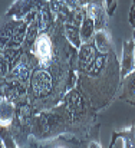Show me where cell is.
Wrapping results in <instances>:
<instances>
[{"label":"cell","mask_w":135,"mask_h":148,"mask_svg":"<svg viewBox=\"0 0 135 148\" xmlns=\"http://www.w3.org/2000/svg\"><path fill=\"white\" fill-rule=\"evenodd\" d=\"M4 141L7 143V144H4V147L6 148H16V145L13 144V141H12L10 138H7V140H4Z\"/></svg>","instance_id":"cell-9"},{"label":"cell","mask_w":135,"mask_h":148,"mask_svg":"<svg viewBox=\"0 0 135 148\" xmlns=\"http://www.w3.org/2000/svg\"><path fill=\"white\" fill-rule=\"evenodd\" d=\"M135 68V55H134V43L125 42L124 43V55H122V76L131 73Z\"/></svg>","instance_id":"cell-3"},{"label":"cell","mask_w":135,"mask_h":148,"mask_svg":"<svg viewBox=\"0 0 135 148\" xmlns=\"http://www.w3.org/2000/svg\"><path fill=\"white\" fill-rule=\"evenodd\" d=\"M86 148H102V145H101L98 141H90Z\"/></svg>","instance_id":"cell-8"},{"label":"cell","mask_w":135,"mask_h":148,"mask_svg":"<svg viewBox=\"0 0 135 148\" xmlns=\"http://www.w3.org/2000/svg\"><path fill=\"white\" fill-rule=\"evenodd\" d=\"M121 132L124 148H135V127H128Z\"/></svg>","instance_id":"cell-4"},{"label":"cell","mask_w":135,"mask_h":148,"mask_svg":"<svg viewBox=\"0 0 135 148\" xmlns=\"http://www.w3.org/2000/svg\"><path fill=\"white\" fill-rule=\"evenodd\" d=\"M50 148H66V147H63V145H53V147H50Z\"/></svg>","instance_id":"cell-10"},{"label":"cell","mask_w":135,"mask_h":148,"mask_svg":"<svg viewBox=\"0 0 135 148\" xmlns=\"http://www.w3.org/2000/svg\"><path fill=\"white\" fill-rule=\"evenodd\" d=\"M127 97L134 98L132 102H135V76L127 82Z\"/></svg>","instance_id":"cell-6"},{"label":"cell","mask_w":135,"mask_h":148,"mask_svg":"<svg viewBox=\"0 0 135 148\" xmlns=\"http://www.w3.org/2000/svg\"><path fill=\"white\" fill-rule=\"evenodd\" d=\"M96 45H98V48H99V50L102 53H106L108 52V49H109V42H108V36H106L105 32L101 30L96 35Z\"/></svg>","instance_id":"cell-5"},{"label":"cell","mask_w":135,"mask_h":148,"mask_svg":"<svg viewBox=\"0 0 135 148\" xmlns=\"http://www.w3.org/2000/svg\"><path fill=\"white\" fill-rule=\"evenodd\" d=\"M50 84H52V79H50L49 73H46L45 71H36L33 73L32 86H33V92L38 97H42L50 89Z\"/></svg>","instance_id":"cell-2"},{"label":"cell","mask_w":135,"mask_h":148,"mask_svg":"<svg viewBox=\"0 0 135 148\" xmlns=\"http://www.w3.org/2000/svg\"><path fill=\"white\" fill-rule=\"evenodd\" d=\"M79 1H82V0H79Z\"/></svg>","instance_id":"cell-11"},{"label":"cell","mask_w":135,"mask_h":148,"mask_svg":"<svg viewBox=\"0 0 135 148\" xmlns=\"http://www.w3.org/2000/svg\"><path fill=\"white\" fill-rule=\"evenodd\" d=\"M115 4H116V0H105V6H106V9H108V12L111 14L115 10Z\"/></svg>","instance_id":"cell-7"},{"label":"cell","mask_w":135,"mask_h":148,"mask_svg":"<svg viewBox=\"0 0 135 148\" xmlns=\"http://www.w3.org/2000/svg\"><path fill=\"white\" fill-rule=\"evenodd\" d=\"M35 55L40 65H49L52 59V40L46 33H40L35 40Z\"/></svg>","instance_id":"cell-1"}]
</instances>
